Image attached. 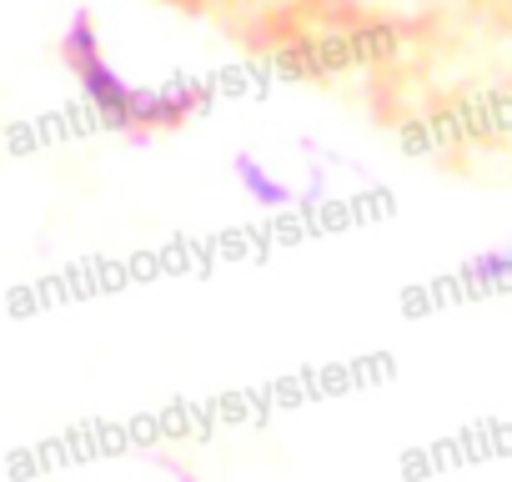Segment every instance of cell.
Wrapping results in <instances>:
<instances>
[{"label": "cell", "instance_id": "obj_1", "mask_svg": "<svg viewBox=\"0 0 512 482\" xmlns=\"http://www.w3.org/2000/svg\"><path fill=\"white\" fill-rule=\"evenodd\" d=\"M56 51H61V66H66L71 86L86 96V106L111 131H121L131 141H146V136H161V131H181L206 106V86H196V81H161V86L131 81L111 61L106 36L96 31V16L86 6L71 11Z\"/></svg>", "mask_w": 512, "mask_h": 482}, {"label": "cell", "instance_id": "obj_2", "mask_svg": "<svg viewBox=\"0 0 512 482\" xmlns=\"http://www.w3.org/2000/svg\"><path fill=\"white\" fill-rule=\"evenodd\" d=\"M231 181L241 186V196H246L251 206H262V211H282V206L302 201V191H297L272 161L256 156V151H236V156H231Z\"/></svg>", "mask_w": 512, "mask_h": 482}, {"label": "cell", "instance_id": "obj_3", "mask_svg": "<svg viewBox=\"0 0 512 482\" xmlns=\"http://www.w3.org/2000/svg\"><path fill=\"white\" fill-rule=\"evenodd\" d=\"M467 277L482 282V287H507L512 282V236L502 241V247H487L467 262Z\"/></svg>", "mask_w": 512, "mask_h": 482}, {"label": "cell", "instance_id": "obj_4", "mask_svg": "<svg viewBox=\"0 0 512 482\" xmlns=\"http://www.w3.org/2000/svg\"><path fill=\"white\" fill-rule=\"evenodd\" d=\"M171 6H181V11H221V6H241V0H171Z\"/></svg>", "mask_w": 512, "mask_h": 482}]
</instances>
